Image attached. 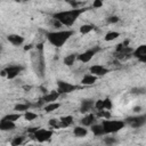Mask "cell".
<instances>
[{"instance_id": "obj_1", "label": "cell", "mask_w": 146, "mask_h": 146, "mask_svg": "<svg viewBox=\"0 0 146 146\" xmlns=\"http://www.w3.org/2000/svg\"><path fill=\"white\" fill-rule=\"evenodd\" d=\"M86 9H70V10H62L58 13L54 14V19L57 21L60 25H65V26H71L73 25V23L79 18V16Z\"/></svg>"}, {"instance_id": "obj_2", "label": "cell", "mask_w": 146, "mask_h": 146, "mask_svg": "<svg viewBox=\"0 0 146 146\" xmlns=\"http://www.w3.org/2000/svg\"><path fill=\"white\" fill-rule=\"evenodd\" d=\"M73 35V31L71 30H62V31H54V32H48L47 33V39L48 41L59 48L66 43V41Z\"/></svg>"}, {"instance_id": "obj_3", "label": "cell", "mask_w": 146, "mask_h": 146, "mask_svg": "<svg viewBox=\"0 0 146 146\" xmlns=\"http://www.w3.org/2000/svg\"><path fill=\"white\" fill-rule=\"evenodd\" d=\"M100 124L103 127L104 133H115V132L120 131L122 128H124L125 122L121 121V120H110V119H106Z\"/></svg>"}, {"instance_id": "obj_4", "label": "cell", "mask_w": 146, "mask_h": 146, "mask_svg": "<svg viewBox=\"0 0 146 146\" xmlns=\"http://www.w3.org/2000/svg\"><path fill=\"white\" fill-rule=\"evenodd\" d=\"M43 50H36L33 55H32V62H33V66L35 72L39 74V76H42L44 73V58L42 55Z\"/></svg>"}, {"instance_id": "obj_5", "label": "cell", "mask_w": 146, "mask_h": 146, "mask_svg": "<svg viewBox=\"0 0 146 146\" xmlns=\"http://www.w3.org/2000/svg\"><path fill=\"white\" fill-rule=\"evenodd\" d=\"M52 130L50 129H44V128H34L32 130V137L38 140L39 143H43V141H47L51 138L52 136Z\"/></svg>"}, {"instance_id": "obj_6", "label": "cell", "mask_w": 146, "mask_h": 146, "mask_svg": "<svg viewBox=\"0 0 146 146\" xmlns=\"http://www.w3.org/2000/svg\"><path fill=\"white\" fill-rule=\"evenodd\" d=\"M76 89V86L68 83L66 81H58L57 82V92L60 94H70Z\"/></svg>"}, {"instance_id": "obj_7", "label": "cell", "mask_w": 146, "mask_h": 146, "mask_svg": "<svg viewBox=\"0 0 146 146\" xmlns=\"http://www.w3.org/2000/svg\"><path fill=\"white\" fill-rule=\"evenodd\" d=\"M145 122H146L145 115H137V116H131L127 119V123H129L132 128H140L145 124Z\"/></svg>"}, {"instance_id": "obj_8", "label": "cell", "mask_w": 146, "mask_h": 146, "mask_svg": "<svg viewBox=\"0 0 146 146\" xmlns=\"http://www.w3.org/2000/svg\"><path fill=\"white\" fill-rule=\"evenodd\" d=\"M89 72H90V74H92V75H95V76L97 78V76H103V75L107 74V73L110 72V70H108V68H106V67H105V66H103V65L95 64V65L90 66Z\"/></svg>"}, {"instance_id": "obj_9", "label": "cell", "mask_w": 146, "mask_h": 146, "mask_svg": "<svg viewBox=\"0 0 146 146\" xmlns=\"http://www.w3.org/2000/svg\"><path fill=\"white\" fill-rule=\"evenodd\" d=\"M22 70H23V67L19 66V65H10V66L6 67L5 74L8 79H15L22 72Z\"/></svg>"}, {"instance_id": "obj_10", "label": "cell", "mask_w": 146, "mask_h": 146, "mask_svg": "<svg viewBox=\"0 0 146 146\" xmlns=\"http://www.w3.org/2000/svg\"><path fill=\"white\" fill-rule=\"evenodd\" d=\"M98 50H99V48L89 49V50H87V51H84V52L80 54V55L78 56V59H79L80 62H82V63H88V62H89V60L95 56V54H96Z\"/></svg>"}, {"instance_id": "obj_11", "label": "cell", "mask_w": 146, "mask_h": 146, "mask_svg": "<svg viewBox=\"0 0 146 146\" xmlns=\"http://www.w3.org/2000/svg\"><path fill=\"white\" fill-rule=\"evenodd\" d=\"M95 107L98 111H110L112 108V102L106 98V99H99L95 103Z\"/></svg>"}, {"instance_id": "obj_12", "label": "cell", "mask_w": 146, "mask_h": 146, "mask_svg": "<svg viewBox=\"0 0 146 146\" xmlns=\"http://www.w3.org/2000/svg\"><path fill=\"white\" fill-rule=\"evenodd\" d=\"M132 55L135 57H137L140 62L145 63L146 62V46L145 44H141V46L137 47V49L132 51Z\"/></svg>"}, {"instance_id": "obj_13", "label": "cell", "mask_w": 146, "mask_h": 146, "mask_svg": "<svg viewBox=\"0 0 146 146\" xmlns=\"http://www.w3.org/2000/svg\"><path fill=\"white\" fill-rule=\"evenodd\" d=\"M59 97V94L57 91H50L48 94H46L42 98H41V103L42 104H49V103H55L57 100V98Z\"/></svg>"}, {"instance_id": "obj_14", "label": "cell", "mask_w": 146, "mask_h": 146, "mask_svg": "<svg viewBox=\"0 0 146 146\" xmlns=\"http://www.w3.org/2000/svg\"><path fill=\"white\" fill-rule=\"evenodd\" d=\"M15 128H16L15 122H11V121L5 120V119L0 120V130H2V131H11Z\"/></svg>"}, {"instance_id": "obj_15", "label": "cell", "mask_w": 146, "mask_h": 146, "mask_svg": "<svg viewBox=\"0 0 146 146\" xmlns=\"http://www.w3.org/2000/svg\"><path fill=\"white\" fill-rule=\"evenodd\" d=\"M92 107H95L94 100H92V99H84V100H82V103H81L80 111H81V113H87V112H89Z\"/></svg>"}, {"instance_id": "obj_16", "label": "cell", "mask_w": 146, "mask_h": 146, "mask_svg": "<svg viewBox=\"0 0 146 146\" xmlns=\"http://www.w3.org/2000/svg\"><path fill=\"white\" fill-rule=\"evenodd\" d=\"M95 121H96V116L94 114H87L84 117L81 119V124L83 127H91L92 124H95Z\"/></svg>"}, {"instance_id": "obj_17", "label": "cell", "mask_w": 146, "mask_h": 146, "mask_svg": "<svg viewBox=\"0 0 146 146\" xmlns=\"http://www.w3.org/2000/svg\"><path fill=\"white\" fill-rule=\"evenodd\" d=\"M7 39L14 46H21L24 42V38L21 36V35H18V34H9Z\"/></svg>"}, {"instance_id": "obj_18", "label": "cell", "mask_w": 146, "mask_h": 146, "mask_svg": "<svg viewBox=\"0 0 146 146\" xmlns=\"http://www.w3.org/2000/svg\"><path fill=\"white\" fill-rule=\"evenodd\" d=\"M73 133H74L75 137L81 138V137H86V136H87L88 130H87V128L83 127V125H78V127H74V129H73Z\"/></svg>"}, {"instance_id": "obj_19", "label": "cell", "mask_w": 146, "mask_h": 146, "mask_svg": "<svg viewBox=\"0 0 146 146\" xmlns=\"http://www.w3.org/2000/svg\"><path fill=\"white\" fill-rule=\"evenodd\" d=\"M96 80H97V78H96L95 75L88 73V74H86V75L81 79V83L84 84V86H90V84H94V83L96 82Z\"/></svg>"}, {"instance_id": "obj_20", "label": "cell", "mask_w": 146, "mask_h": 146, "mask_svg": "<svg viewBox=\"0 0 146 146\" xmlns=\"http://www.w3.org/2000/svg\"><path fill=\"white\" fill-rule=\"evenodd\" d=\"M73 123V117L71 115L63 116L59 119V128H67Z\"/></svg>"}, {"instance_id": "obj_21", "label": "cell", "mask_w": 146, "mask_h": 146, "mask_svg": "<svg viewBox=\"0 0 146 146\" xmlns=\"http://www.w3.org/2000/svg\"><path fill=\"white\" fill-rule=\"evenodd\" d=\"M91 132L95 136H103V135H105L102 124H92L91 125Z\"/></svg>"}, {"instance_id": "obj_22", "label": "cell", "mask_w": 146, "mask_h": 146, "mask_svg": "<svg viewBox=\"0 0 146 146\" xmlns=\"http://www.w3.org/2000/svg\"><path fill=\"white\" fill-rule=\"evenodd\" d=\"M78 58V56L75 54H71V55H67L65 58H64V64L66 66H71L73 65V63L75 62V59Z\"/></svg>"}, {"instance_id": "obj_23", "label": "cell", "mask_w": 146, "mask_h": 146, "mask_svg": "<svg viewBox=\"0 0 146 146\" xmlns=\"http://www.w3.org/2000/svg\"><path fill=\"white\" fill-rule=\"evenodd\" d=\"M119 36H120V33H119V32H116V31H110V32L106 33L105 40H106V41H113V40H115V39L119 38Z\"/></svg>"}, {"instance_id": "obj_24", "label": "cell", "mask_w": 146, "mask_h": 146, "mask_svg": "<svg viewBox=\"0 0 146 146\" xmlns=\"http://www.w3.org/2000/svg\"><path fill=\"white\" fill-rule=\"evenodd\" d=\"M60 105L58 104V103H49V104H46L44 105V111L47 112V113H50V112H54L55 110H57L58 107H59Z\"/></svg>"}, {"instance_id": "obj_25", "label": "cell", "mask_w": 146, "mask_h": 146, "mask_svg": "<svg viewBox=\"0 0 146 146\" xmlns=\"http://www.w3.org/2000/svg\"><path fill=\"white\" fill-rule=\"evenodd\" d=\"M92 30H94V25H91V24H83V25L80 27V32H81L82 34H87V33L91 32Z\"/></svg>"}, {"instance_id": "obj_26", "label": "cell", "mask_w": 146, "mask_h": 146, "mask_svg": "<svg viewBox=\"0 0 146 146\" xmlns=\"http://www.w3.org/2000/svg\"><path fill=\"white\" fill-rule=\"evenodd\" d=\"M29 108H30L29 104H17L14 107V110L16 112H26V111H29Z\"/></svg>"}, {"instance_id": "obj_27", "label": "cell", "mask_w": 146, "mask_h": 146, "mask_svg": "<svg viewBox=\"0 0 146 146\" xmlns=\"http://www.w3.org/2000/svg\"><path fill=\"white\" fill-rule=\"evenodd\" d=\"M19 117H21V114H19V113H11V114H8V115L3 116L2 119L8 120V121H11V122H15V121H17Z\"/></svg>"}, {"instance_id": "obj_28", "label": "cell", "mask_w": 146, "mask_h": 146, "mask_svg": "<svg viewBox=\"0 0 146 146\" xmlns=\"http://www.w3.org/2000/svg\"><path fill=\"white\" fill-rule=\"evenodd\" d=\"M24 117L27 121H33V120H35L38 117V114L34 113V112H31V111H26L25 114H24Z\"/></svg>"}, {"instance_id": "obj_29", "label": "cell", "mask_w": 146, "mask_h": 146, "mask_svg": "<svg viewBox=\"0 0 146 146\" xmlns=\"http://www.w3.org/2000/svg\"><path fill=\"white\" fill-rule=\"evenodd\" d=\"M25 138L23 136H19V137H14V139L11 140V146H21L23 143H24Z\"/></svg>"}, {"instance_id": "obj_30", "label": "cell", "mask_w": 146, "mask_h": 146, "mask_svg": "<svg viewBox=\"0 0 146 146\" xmlns=\"http://www.w3.org/2000/svg\"><path fill=\"white\" fill-rule=\"evenodd\" d=\"M104 141H105V144L107 146H113L116 143V138H114V137H105Z\"/></svg>"}, {"instance_id": "obj_31", "label": "cell", "mask_w": 146, "mask_h": 146, "mask_svg": "<svg viewBox=\"0 0 146 146\" xmlns=\"http://www.w3.org/2000/svg\"><path fill=\"white\" fill-rule=\"evenodd\" d=\"M49 125L51 128H59V119H51L49 121Z\"/></svg>"}, {"instance_id": "obj_32", "label": "cell", "mask_w": 146, "mask_h": 146, "mask_svg": "<svg viewBox=\"0 0 146 146\" xmlns=\"http://www.w3.org/2000/svg\"><path fill=\"white\" fill-rule=\"evenodd\" d=\"M144 91H145V89L144 88H135V89H132V94H137V95H139V94H144Z\"/></svg>"}, {"instance_id": "obj_33", "label": "cell", "mask_w": 146, "mask_h": 146, "mask_svg": "<svg viewBox=\"0 0 146 146\" xmlns=\"http://www.w3.org/2000/svg\"><path fill=\"white\" fill-rule=\"evenodd\" d=\"M102 6H103V2L100 0H96V1L92 2V7L94 8H100Z\"/></svg>"}, {"instance_id": "obj_34", "label": "cell", "mask_w": 146, "mask_h": 146, "mask_svg": "<svg viewBox=\"0 0 146 146\" xmlns=\"http://www.w3.org/2000/svg\"><path fill=\"white\" fill-rule=\"evenodd\" d=\"M117 21H119V17H116V16H111V17L107 18L108 23H116Z\"/></svg>"}, {"instance_id": "obj_35", "label": "cell", "mask_w": 146, "mask_h": 146, "mask_svg": "<svg viewBox=\"0 0 146 146\" xmlns=\"http://www.w3.org/2000/svg\"><path fill=\"white\" fill-rule=\"evenodd\" d=\"M1 51H2V47L0 46V52H1Z\"/></svg>"}, {"instance_id": "obj_36", "label": "cell", "mask_w": 146, "mask_h": 146, "mask_svg": "<svg viewBox=\"0 0 146 146\" xmlns=\"http://www.w3.org/2000/svg\"><path fill=\"white\" fill-rule=\"evenodd\" d=\"M30 146H31V145H30Z\"/></svg>"}, {"instance_id": "obj_37", "label": "cell", "mask_w": 146, "mask_h": 146, "mask_svg": "<svg viewBox=\"0 0 146 146\" xmlns=\"http://www.w3.org/2000/svg\"><path fill=\"white\" fill-rule=\"evenodd\" d=\"M87 146H88V145H87Z\"/></svg>"}]
</instances>
